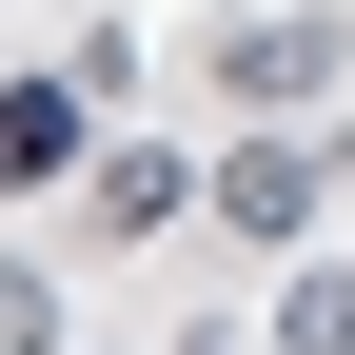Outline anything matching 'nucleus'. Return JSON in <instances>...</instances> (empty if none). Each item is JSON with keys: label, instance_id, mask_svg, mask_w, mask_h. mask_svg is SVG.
Segmentation results:
<instances>
[{"label": "nucleus", "instance_id": "nucleus-4", "mask_svg": "<svg viewBox=\"0 0 355 355\" xmlns=\"http://www.w3.org/2000/svg\"><path fill=\"white\" fill-rule=\"evenodd\" d=\"M277 355H355V277H296L277 296Z\"/></svg>", "mask_w": 355, "mask_h": 355}, {"label": "nucleus", "instance_id": "nucleus-1", "mask_svg": "<svg viewBox=\"0 0 355 355\" xmlns=\"http://www.w3.org/2000/svg\"><path fill=\"white\" fill-rule=\"evenodd\" d=\"M316 198H336L316 139H237V158H217V217H237V237H316Z\"/></svg>", "mask_w": 355, "mask_h": 355}, {"label": "nucleus", "instance_id": "nucleus-2", "mask_svg": "<svg viewBox=\"0 0 355 355\" xmlns=\"http://www.w3.org/2000/svg\"><path fill=\"white\" fill-rule=\"evenodd\" d=\"M60 158H79V79H20V99H0V198L60 178Z\"/></svg>", "mask_w": 355, "mask_h": 355}, {"label": "nucleus", "instance_id": "nucleus-3", "mask_svg": "<svg viewBox=\"0 0 355 355\" xmlns=\"http://www.w3.org/2000/svg\"><path fill=\"white\" fill-rule=\"evenodd\" d=\"M316 60H336V20H257V40H237V79H257V99H296Z\"/></svg>", "mask_w": 355, "mask_h": 355}, {"label": "nucleus", "instance_id": "nucleus-5", "mask_svg": "<svg viewBox=\"0 0 355 355\" xmlns=\"http://www.w3.org/2000/svg\"><path fill=\"white\" fill-rule=\"evenodd\" d=\"M40 336H60V316H40V277H0V355H40Z\"/></svg>", "mask_w": 355, "mask_h": 355}]
</instances>
